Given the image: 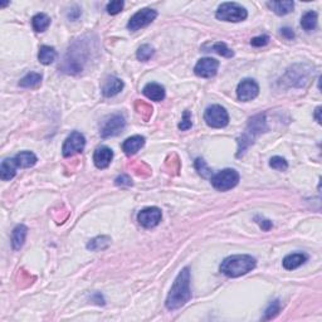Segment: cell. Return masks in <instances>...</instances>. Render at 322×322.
Listing matches in <instances>:
<instances>
[{"label":"cell","instance_id":"obj_10","mask_svg":"<svg viewBox=\"0 0 322 322\" xmlns=\"http://www.w3.org/2000/svg\"><path fill=\"white\" fill-rule=\"evenodd\" d=\"M126 126L125 117L122 115H112L103 122L101 128V136L105 138L120 135Z\"/></svg>","mask_w":322,"mask_h":322},{"label":"cell","instance_id":"obj_12","mask_svg":"<svg viewBox=\"0 0 322 322\" xmlns=\"http://www.w3.org/2000/svg\"><path fill=\"white\" fill-rule=\"evenodd\" d=\"M163 218V213L156 206H148V208L142 209L137 214V221L143 226V228H153L157 225Z\"/></svg>","mask_w":322,"mask_h":322},{"label":"cell","instance_id":"obj_27","mask_svg":"<svg viewBox=\"0 0 322 322\" xmlns=\"http://www.w3.org/2000/svg\"><path fill=\"white\" fill-rule=\"evenodd\" d=\"M301 27L303 28L306 32H311L314 30L317 27V13L313 10L304 13L303 17L301 19Z\"/></svg>","mask_w":322,"mask_h":322},{"label":"cell","instance_id":"obj_35","mask_svg":"<svg viewBox=\"0 0 322 322\" xmlns=\"http://www.w3.org/2000/svg\"><path fill=\"white\" fill-rule=\"evenodd\" d=\"M193 126L191 123V115H190V111H184V115L183 118H181V122L179 123V130L181 131H186Z\"/></svg>","mask_w":322,"mask_h":322},{"label":"cell","instance_id":"obj_1","mask_svg":"<svg viewBox=\"0 0 322 322\" xmlns=\"http://www.w3.org/2000/svg\"><path fill=\"white\" fill-rule=\"evenodd\" d=\"M191 298L190 271L188 267L183 268L171 286L170 292L166 297L165 306L169 311H175L188 303Z\"/></svg>","mask_w":322,"mask_h":322},{"label":"cell","instance_id":"obj_8","mask_svg":"<svg viewBox=\"0 0 322 322\" xmlns=\"http://www.w3.org/2000/svg\"><path fill=\"white\" fill-rule=\"evenodd\" d=\"M156 17H157V12L155 9H151V8H145V9L138 10L128 20L127 29L131 30V32H136L141 28L147 27L148 24H151L156 19Z\"/></svg>","mask_w":322,"mask_h":322},{"label":"cell","instance_id":"obj_7","mask_svg":"<svg viewBox=\"0 0 322 322\" xmlns=\"http://www.w3.org/2000/svg\"><path fill=\"white\" fill-rule=\"evenodd\" d=\"M206 125L213 128H223L229 123V115L220 105H211L204 112Z\"/></svg>","mask_w":322,"mask_h":322},{"label":"cell","instance_id":"obj_39","mask_svg":"<svg viewBox=\"0 0 322 322\" xmlns=\"http://www.w3.org/2000/svg\"><path fill=\"white\" fill-rule=\"evenodd\" d=\"M258 224H259V226H261V228L266 231H268L269 229L273 226V224H272L271 220H268V219H263V218H262L261 220L258 221Z\"/></svg>","mask_w":322,"mask_h":322},{"label":"cell","instance_id":"obj_23","mask_svg":"<svg viewBox=\"0 0 322 322\" xmlns=\"http://www.w3.org/2000/svg\"><path fill=\"white\" fill-rule=\"evenodd\" d=\"M14 160L18 168H32L37 164L38 158L32 151H22L14 156Z\"/></svg>","mask_w":322,"mask_h":322},{"label":"cell","instance_id":"obj_18","mask_svg":"<svg viewBox=\"0 0 322 322\" xmlns=\"http://www.w3.org/2000/svg\"><path fill=\"white\" fill-rule=\"evenodd\" d=\"M307 259H308V256H307L306 253L298 252V253H292L288 254L287 257H284L282 264H283V267L287 271H293V269L298 268L302 264L306 263Z\"/></svg>","mask_w":322,"mask_h":322},{"label":"cell","instance_id":"obj_30","mask_svg":"<svg viewBox=\"0 0 322 322\" xmlns=\"http://www.w3.org/2000/svg\"><path fill=\"white\" fill-rule=\"evenodd\" d=\"M153 53H155V50H153V48L151 47V45L142 44L138 48L137 52H136V57H137V59L141 60V62H147V60L152 57Z\"/></svg>","mask_w":322,"mask_h":322},{"label":"cell","instance_id":"obj_36","mask_svg":"<svg viewBox=\"0 0 322 322\" xmlns=\"http://www.w3.org/2000/svg\"><path fill=\"white\" fill-rule=\"evenodd\" d=\"M269 43V37L267 34H262V35H258V37H254L253 39L251 40V44L253 45V47H264V45H267Z\"/></svg>","mask_w":322,"mask_h":322},{"label":"cell","instance_id":"obj_22","mask_svg":"<svg viewBox=\"0 0 322 322\" xmlns=\"http://www.w3.org/2000/svg\"><path fill=\"white\" fill-rule=\"evenodd\" d=\"M267 7L272 10L273 13H276L277 15H287L293 10L294 3L291 0H284V2H268L267 3Z\"/></svg>","mask_w":322,"mask_h":322},{"label":"cell","instance_id":"obj_34","mask_svg":"<svg viewBox=\"0 0 322 322\" xmlns=\"http://www.w3.org/2000/svg\"><path fill=\"white\" fill-rule=\"evenodd\" d=\"M123 5H125V3L122 0H113V2L108 3L107 7H106V10H107L108 14L116 15L120 12H122Z\"/></svg>","mask_w":322,"mask_h":322},{"label":"cell","instance_id":"obj_6","mask_svg":"<svg viewBox=\"0 0 322 322\" xmlns=\"http://www.w3.org/2000/svg\"><path fill=\"white\" fill-rule=\"evenodd\" d=\"M210 183L216 190L228 191L239 183V174L234 169H224L211 176Z\"/></svg>","mask_w":322,"mask_h":322},{"label":"cell","instance_id":"obj_40","mask_svg":"<svg viewBox=\"0 0 322 322\" xmlns=\"http://www.w3.org/2000/svg\"><path fill=\"white\" fill-rule=\"evenodd\" d=\"M319 113H321V107H317L316 110H314V120L317 121V123H321V117H319Z\"/></svg>","mask_w":322,"mask_h":322},{"label":"cell","instance_id":"obj_15","mask_svg":"<svg viewBox=\"0 0 322 322\" xmlns=\"http://www.w3.org/2000/svg\"><path fill=\"white\" fill-rule=\"evenodd\" d=\"M123 88V82L117 77H111L106 78L105 83L102 85V95L105 97H113L117 93H120Z\"/></svg>","mask_w":322,"mask_h":322},{"label":"cell","instance_id":"obj_16","mask_svg":"<svg viewBox=\"0 0 322 322\" xmlns=\"http://www.w3.org/2000/svg\"><path fill=\"white\" fill-rule=\"evenodd\" d=\"M145 145V137L141 135L131 136V137L126 138L122 143V151L127 156L135 155L142 146Z\"/></svg>","mask_w":322,"mask_h":322},{"label":"cell","instance_id":"obj_3","mask_svg":"<svg viewBox=\"0 0 322 322\" xmlns=\"http://www.w3.org/2000/svg\"><path fill=\"white\" fill-rule=\"evenodd\" d=\"M257 266V259L249 254H235V256L226 257L221 262L220 269L224 276L229 278H236V277L244 276L253 271Z\"/></svg>","mask_w":322,"mask_h":322},{"label":"cell","instance_id":"obj_13","mask_svg":"<svg viewBox=\"0 0 322 322\" xmlns=\"http://www.w3.org/2000/svg\"><path fill=\"white\" fill-rule=\"evenodd\" d=\"M219 68V62L214 58H201L194 67V72L198 77L211 78L216 74Z\"/></svg>","mask_w":322,"mask_h":322},{"label":"cell","instance_id":"obj_41","mask_svg":"<svg viewBox=\"0 0 322 322\" xmlns=\"http://www.w3.org/2000/svg\"><path fill=\"white\" fill-rule=\"evenodd\" d=\"M9 4V2H7V3H2V4H0V7L2 8H4V7H7V5Z\"/></svg>","mask_w":322,"mask_h":322},{"label":"cell","instance_id":"obj_28","mask_svg":"<svg viewBox=\"0 0 322 322\" xmlns=\"http://www.w3.org/2000/svg\"><path fill=\"white\" fill-rule=\"evenodd\" d=\"M111 243L110 236L106 235H101V236H96L92 240H90V243L87 244V248L91 249V251H102V249H106Z\"/></svg>","mask_w":322,"mask_h":322},{"label":"cell","instance_id":"obj_14","mask_svg":"<svg viewBox=\"0 0 322 322\" xmlns=\"http://www.w3.org/2000/svg\"><path fill=\"white\" fill-rule=\"evenodd\" d=\"M113 158V151L107 146H100L95 150L93 153V163H95L96 168L98 169H106L111 164Z\"/></svg>","mask_w":322,"mask_h":322},{"label":"cell","instance_id":"obj_2","mask_svg":"<svg viewBox=\"0 0 322 322\" xmlns=\"http://www.w3.org/2000/svg\"><path fill=\"white\" fill-rule=\"evenodd\" d=\"M91 55L90 43L85 40H77L68 50L67 55L64 58V62L62 64L63 72L68 74H78L83 70L86 63L88 62V58Z\"/></svg>","mask_w":322,"mask_h":322},{"label":"cell","instance_id":"obj_11","mask_svg":"<svg viewBox=\"0 0 322 322\" xmlns=\"http://www.w3.org/2000/svg\"><path fill=\"white\" fill-rule=\"evenodd\" d=\"M259 93V86L252 78H246L236 87V97L242 102H249L254 100Z\"/></svg>","mask_w":322,"mask_h":322},{"label":"cell","instance_id":"obj_19","mask_svg":"<svg viewBox=\"0 0 322 322\" xmlns=\"http://www.w3.org/2000/svg\"><path fill=\"white\" fill-rule=\"evenodd\" d=\"M28 228L24 224H19L15 226L12 231V247L14 251H19L24 244L25 238H27Z\"/></svg>","mask_w":322,"mask_h":322},{"label":"cell","instance_id":"obj_25","mask_svg":"<svg viewBox=\"0 0 322 322\" xmlns=\"http://www.w3.org/2000/svg\"><path fill=\"white\" fill-rule=\"evenodd\" d=\"M43 75L37 72H30L19 80V86L23 88H34L42 83Z\"/></svg>","mask_w":322,"mask_h":322},{"label":"cell","instance_id":"obj_37","mask_svg":"<svg viewBox=\"0 0 322 322\" xmlns=\"http://www.w3.org/2000/svg\"><path fill=\"white\" fill-rule=\"evenodd\" d=\"M115 183H116V185H121V186L132 185V181H131V178L128 175H125V174H123V175H121V176H118V178L115 180Z\"/></svg>","mask_w":322,"mask_h":322},{"label":"cell","instance_id":"obj_24","mask_svg":"<svg viewBox=\"0 0 322 322\" xmlns=\"http://www.w3.org/2000/svg\"><path fill=\"white\" fill-rule=\"evenodd\" d=\"M57 58V52L53 47H49V45H42L39 48V53H38V59L42 64L44 65H49L52 64L53 62Z\"/></svg>","mask_w":322,"mask_h":322},{"label":"cell","instance_id":"obj_9","mask_svg":"<svg viewBox=\"0 0 322 322\" xmlns=\"http://www.w3.org/2000/svg\"><path fill=\"white\" fill-rule=\"evenodd\" d=\"M86 146V138L78 131H73L67 138H65L64 143L62 147V153L64 157H70V156L75 155V153L82 152L83 148Z\"/></svg>","mask_w":322,"mask_h":322},{"label":"cell","instance_id":"obj_38","mask_svg":"<svg viewBox=\"0 0 322 322\" xmlns=\"http://www.w3.org/2000/svg\"><path fill=\"white\" fill-rule=\"evenodd\" d=\"M281 35L283 38H286L287 40H292L294 38V32L288 27L281 28Z\"/></svg>","mask_w":322,"mask_h":322},{"label":"cell","instance_id":"obj_33","mask_svg":"<svg viewBox=\"0 0 322 322\" xmlns=\"http://www.w3.org/2000/svg\"><path fill=\"white\" fill-rule=\"evenodd\" d=\"M195 169L199 171V174H200L203 178H209V176L211 178V170L209 169V166L206 165V163L203 160V158H200V157L196 158Z\"/></svg>","mask_w":322,"mask_h":322},{"label":"cell","instance_id":"obj_21","mask_svg":"<svg viewBox=\"0 0 322 322\" xmlns=\"http://www.w3.org/2000/svg\"><path fill=\"white\" fill-rule=\"evenodd\" d=\"M307 70L303 69V65H302V69H298L296 70L294 69V67H292L291 69L287 72L286 74V79L288 80V83L291 86H298V87H301V86H303V83L307 80Z\"/></svg>","mask_w":322,"mask_h":322},{"label":"cell","instance_id":"obj_29","mask_svg":"<svg viewBox=\"0 0 322 322\" xmlns=\"http://www.w3.org/2000/svg\"><path fill=\"white\" fill-rule=\"evenodd\" d=\"M281 308H282V304H281V301H279V299H274V301H272L271 303L268 304V307L266 308V311H264L263 319L274 318V317H276L277 314L279 313Z\"/></svg>","mask_w":322,"mask_h":322},{"label":"cell","instance_id":"obj_4","mask_svg":"<svg viewBox=\"0 0 322 322\" xmlns=\"http://www.w3.org/2000/svg\"><path fill=\"white\" fill-rule=\"evenodd\" d=\"M264 131H267L264 115H257L254 117H252L249 120L248 126H247L246 132L238 138V153H236V156L239 157L253 143L254 137L257 135H259V133L264 132Z\"/></svg>","mask_w":322,"mask_h":322},{"label":"cell","instance_id":"obj_32","mask_svg":"<svg viewBox=\"0 0 322 322\" xmlns=\"http://www.w3.org/2000/svg\"><path fill=\"white\" fill-rule=\"evenodd\" d=\"M269 166L274 170L278 171H286L288 169V163L286 161V158L281 157V156H273L269 160Z\"/></svg>","mask_w":322,"mask_h":322},{"label":"cell","instance_id":"obj_20","mask_svg":"<svg viewBox=\"0 0 322 322\" xmlns=\"http://www.w3.org/2000/svg\"><path fill=\"white\" fill-rule=\"evenodd\" d=\"M17 169L18 165L17 163H15L14 157L5 158L2 163V166H0V179H2L3 181L12 180L15 176V174H17Z\"/></svg>","mask_w":322,"mask_h":322},{"label":"cell","instance_id":"obj_31","mask_svg":"<svg viewBox=\"0 0 322 322\" xmlns=\"http://www.w3.org/2000/svg\"><path fill=\"white\" fill-rule=\"evenodd\" d=\"M213 52L218 53L219 55H221V57H225V58H231L234 55V52L230 49V48L228 47V45L225 44V43L223 42H218L215 43V44L211 45L210 48Z\"/></svg>","mask_w":322,"mask_h":322},{"label":"cell","instance_id":"obj_26","mask_svg":"<svg viewBox=\"0 0 322 322\" xmlns=\"http://www.w3.org/2000/svg\"><path fill=\"white\" fill-rule=\"evenodd\" d=\"M50 25V18L44 13H39V14L34 15L32 19V27L37 33H42L48 29Z\"/></svg>","mask_w":322,"mask_h":322},{"label":"cell","instance_id":"obj_17","mask_svg":"<svg viewBox=\"0 0 322 322\" xmlns=\"http://www.w3.org/2000/svg\"><path fill=\"white\" fill-rule=\"evenodd\" d=\"M142 93L151 101H156V102H160L165 98V88L161 85L155 82L147 83L145 87L142 88Z\"/></svg>","mask_w":322,"mask_h":322},{"label":"cell","instance_id":"obj_5","mask_svg":"<svg viewBox=\"0 0 322 322\" xmlns=\"http://www.w3.org/2000/svg\"><path fill=\"white\" fill-rule=\"evenodd\" d=\"M215 17L216 19L223 20V22L239 23L247 19L248 12L238 3H223L218 7Z\"/></svg>","mask_w":322,"mask_h":322}]
</instances>
